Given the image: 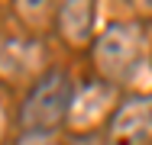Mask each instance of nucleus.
Wrapping results in <instances>:
<instances>
[{
	"instance_id": "obj_2",
	"label": "nucleus",
	"mask_w": 152,
	"mask_h": 145,
	"mask_svg": "<svg viewBox=\"0 0 152 145\" xmlns=\"http://www.w3.org/2000/svg\"><path fill=\"white\" fill-rule=\"evenodd\" d=\"M139 55H142V36L136 26H126V23L107 26L94 49V61H97L100 74H107L113 81L129 78L133 68H139Z\"/></svg>"
},
{
	"instance_id": "obj_6",
	"label": "nucleus",
	"mask_w": 152,
	"mask_h": 145,
	"mask_svg": "<svg viewBox=\"0 0 152 145\" xmlns=\"http://www.w3.org/2000/svg\"><path fill=\"white\" fill-rule=\"evenodd\" d=\"M13 3H16V13L23 20H29V23H39L52 7V0H13Z\"/></svg>"
},
{
	"instance_id": "obj_5",
	"label": "nucleus",
	"mask_w": 152,
	"mask_h": 145,
	"mask_svg": "<svg viewBox=\"0 0 152 145\" xmlns=\"http://www.w3.org/2000/svg\"><path fill=\"white\" fill-rule=\"evenodd\" d=\"M81 100L84 103H71V113H75V123L84 129V126H91V123H97L100 116L110 110V87H100V84H94L88 87L84 94H81Z\"/></svg>"
},
{
	"instance_id": "obj_8",
	"label": "nucleus",
	"mask_w": 152,
	"mask_h": 145,
	"mask_svg": "<svg viewBox=\"0 0 152 145\" xmlns=\"http://www.w3.org/2000/svg\"><path fill=\"white\" fill-rule=\"evenodd\" d=\"M0 132H3V110H0Z\"/></svg>"
},
{
	"instance_id": "obj_4",
	"label": "nucleus",
	"mask_w": 152,
	"mask_h": 145,
	"mask_svg": "<svg viewBox=\"0 0 152 145\" xmlns=\"http://www.w3.org/2000/svg\"><path fill=\"white\" fill-rule=\"evenodd\" d=\"M58 26L68 42L81 45L91 36V26H94V0H61Z\"/></svg>"
},
{
	"instance_id": "obj_1",
	"label": "nucleus",
	"mask_w": 152,
	"mask_h": 145,
	"mask_svg": "<svg viewBox=\"0 0 152 145\" xmlns=\"http://www.w3.org/2000/svg\"><path fill=\"white\" fill-rule=\"evenodd\" d=\"M71 103H75V90H71L68 74L52 71V74L39 78L36 87L26 94L20 123L26 126V132H52L71 113Z\"/></svg>"
},
{
	"instance_id": "obj_3",
	"label": "nucleus",
	"mask_w": 152,
	"mask_h": 145,
	"mask_svg": "<svg viewBox=\"0 0 152 145\" xmlns=\"http://www.w3.org/2000/svg\"><path fill=\"white\" fill-rule=\"evenodd\" d=\"M117 145H152V100H126L113 116Z\"/></svg>"
},
{
	"instance_id": "obj_7",
	"label": "nucleus",
	"mask_w": 152,
	"mask_h": 145,
	"mask_svg": "<svg viewBox=\"0 0 152 145\" xmlns=\"http://www.w3.org/2000/svg\"><path fill=\"white\" fill-rule=\"evenodd\" d=\"M16 145H61L52 132H23L20 139H16Z\"/></svg>"
}]
</instances>
